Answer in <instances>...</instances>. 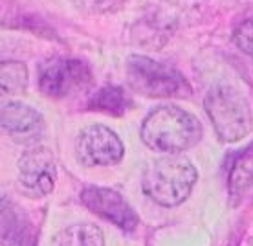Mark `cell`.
Instances as JSON below:
<instances>
[{"mask_svg": "<svg viewBox=\"0 0 253 246\" xmlns=\"http://www.w3.org/2000/svg\"><path fill=\"white\" fill-rule=\"evenodd\" d=\"M141 140L152 151L180 154L202 136L200 121L180 107L164 105L154 108L141 125Z\"/></svg>", "mask_w": 253, "mask_h": 246, "instance_id": "cell-1", "label": "cell"}, {"mask_svg": "<svg viewBox=\"0 0 253 246\" xmlns=\"http://www.w3.org/2000/svg\"><path fill=\"white\" fill-rule=\"evenodd\" d=\"M195 182L196 169L189 158L184 154H169L154 160L147 167L141 186L151 200L165 208H172L191 195Z\"/></svg>", "mask_w": 253, "mask_h": 246, "instance_id": "cell-2", "label": "cell"}, {"mask_svg": "<svg viewBox=\"0 0 253 246\" xmlns=\"http://www.w3.org/2000/svg\"><path fill=\"white\" fill-rule=\"evenodd\" d=\"M204 107L222 142H239L252 131L250 105L231 85H215L206 96Z\"/></svg>", "mask_w": 253, "mask_h": 246, "instance_id": "cell-3", "label": "cell"}, {"mask_svg": "<svg viewBox=\"0 0 253 246\" xmlns=\"http://www.w3.org/2000/svg\"><path fill=\"white\" fill-rule=\"evenodd\" d=\"M126 77L134 90L149 98H184L191 94L189 83L176 68L145 55L128 57Z\"/></svg>", "mask_w": 253, "mask_h": 246, "instance_id": "cell-4", "label": "cell"}, {"mask_svg": "<svg viewBox=\"0 0 253 246\" xmlns=\"http://www.w3.org/2000/svg\"><path fill=\"white\" fill-rule=\"evenodd\" d=\"M57 165L50 149L32 147L19 160V184L28 197L41 198L53 191Z\"/></svg>", "mask_w": 253, "mask_h": 246, "instance_id": "cell-5", "label": "cell"}, {"mask_svg": "<svg viewBox=\"0 0 253 246\" xmlns=\"http://www.w3.org/2000/svg\"><path fill=\"white\" fill-rule=\"evenodd\" d=\"M77 158L83 165H114L123 158V144L114 131L105 125H90L83 129L76 144Z\"/></svg>", "mask_w": 253, "mask_h": 246, "instance_id": "cell-6", "label": "cell"}, {"mask_svg": "<svg viewBox=\"0 0 253 246\" xmlns=\"http://www.w3.org/2000/svg\"><path fill=\"white\" fill-rule=\"evenodd\" d=\"M92 79L90 68L77 59H55L42 66L41 90L50 98H64L86 87Z\"/></svg>", "mask_w": 253, "mask_h": 246, "instance_id": "cell-7", "label": "cell"}, {"mask_svg": "<svg viewBox=\"0 0 253 246\" xmlns=\"http://www.w3.org/2000/svg\"><path fill=\"white\" fill-rule=\"evenodd\" d=\"M81 202L92 213L107 219L108 222H112V224H116V226L125 230V232H130V230L138 226V215H136V211L114 190L90 186L86 190H83Z\"/></svg>", "mask_w": 253, "mask_h": 246, "instance_id": "cell-8", "label": "cell"}, {"mask_svg": "<svg viewBox=\"0 0 253 246\" xmlns=\"http://www.w3.org/2000/svg\"><path fill=\"white\" fill-rule=\"evenodd\" d=\"M0 127L19 144H33L44 131L42 116L30 105L9 101L0 110Z\"/></svg>", "mask_w": 253, "mask_h": 246, "instance_id": "cell-9", "label": "cell"}, {"mask_svg": "<svg viewBox=\"0 0 253 246\" xmlns=\"http://www.w3.org/2000/svg\"><path fill=\"white\" fill-rule=\"evenodd\" d=\"M0 246H37V230L20 206L0 198Z\"/></svg>", "mask_w": 253, "mask_h": 246, "instance_id": "cell-10", "label": "cell"}, {"mask_svg": "<svg viewBox=\"0 0 253 246\" xmlns=\"http://www.w3.org/2000/svg\"><path fill=\"white\" fill-rule=\"evenodd\" d=\"M50 246H105V237L97 226L83 222L61 230Z\"/></svg>", "mask_w": 253, "mask_h": 246, "instance_id": "cell-11", "label": "cell"}, {"mask_svg": "<svg viewBox=\"0 0 253 246\" xmlns=\"http://www.w3.org/2000/svg\"><path fill=\"white\" fill-rule=\"evenodd\" d=\"M28 68L20 61L0 59V96L17 94L26 89Z\"/></svg>", "mask_w": 253, "mask_h": 246, "instance_id": "cell-12", "label": "cell"}, {"mask_svg": "<svg viewBox=\"0 0 253 246\" xmlns=\"http://www.w3.org/2000/svg\"><path fill=\"white\" fill-rule=\"evenodd\" d=\"M253 186V154L241 156L229 171V195L235 202Z\"/></svg>", "mask_w": 253, "mask_h": 246, "instance_id": "cell-13", "label": "cell"}, {"mask_svg": "<svg viewBox=\"0 0 253 246\" xmlns=\"http://www.w3.org/2000/svg\"><path fill=\"white\" fill-rule=\"evenodd\" d=\"M90 108L110 116H121L126 110V96L120 87H103L97 94L92 96Z\"/></svg>", "mask_w": 253, "mask_h": 246, "instance_id": "cell-14", "label": "cell"}, {"mask_svg": "<svg viewBox=\"0 0 253 246\" xmlns=\"http://www.w3.org/2000/svg\"><path fill=\"white\" fill-rule=\"evenodd\" d=\"M233 41L244 53L253 57V19H248L237 26V30L233 32Z\"/></svg>", "mask_w": 253, "mask_h": 246, "instance_id": "cell-15", "label": "cell"}, {"mask_svg": "<svg viewBox=\"0 0 253 246\" xmlns=\"http://www.w3.org/2000/svg\"><path fill=\"white\" fill-rule=\"evenodd\" d=\"M81 4H83L84 7L94 6V9H97V11H101V9H110L114 2H108V0H83ZM83 6H81V7H83Z\"/></svg>", "mask_w": 253, "mask_h": 246, "instance_id": "cell-16", "label": "cell"}]
</instances>
